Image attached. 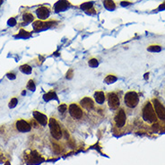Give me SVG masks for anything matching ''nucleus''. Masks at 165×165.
Segmentation results:
<instances>
[{"label":"nucleus","mask_w":165,"mask_h":165,"mask_svg":"<svg viewBox=\"0 0 165 165\" xmlns=\"http://www.w3.org/2000/svg\"><path fill=\"white\" fill-rule=\"evenodd\" d=\"M85 113L84 110L81 108L79 103L72 102L68 105V110H67V117L69 119H71L74 122H79L84 120L85 119Z\"/></svg>","instance_id":"4"},{"label":"nucleus","mask_w":165,"mask_h":165,"mask_svg":"<svg viewBox=\"0 0 165 165\" xmlns=\"http://www.w3.org/2000/svg\"><path fill=\"white\" fill-rule=\"evenodd\" d=\"M19 70L22 74H31L33 72V67L31 66H29L28 64H23L22 66L19 67Z\"/></svg>","instance_id":"19"},{"label":"nucleus","mask_w":165,"mask_h":165,"mask_svg":"<svg viewBox=\"0 0 165 165\" xmlns=\"http://www.w3.org/2000/svg\"><path fill=\"white\" fill-rule=\"evenodd\" d=\"M6 77L8 78V79H10V80H15V78H16V74L15 73V72H8V73L6 74Z\"/></svg>","instance_id":"25"},{"label":"nucleus","mask_w":165,"mask_h":165,"mask_svg":"<svg viewBox=\"0 0 165 165\" xmlns=\"http://www.w3.org/2000/svg\"><path fill=\"white\" fill-rule=\"evenodd\" d=\"M94 102L96 103V105L100 108H102L106 102H107V95L106 92L103 91H96L93 93V97H92Z\"/></svg>","instance_id":"10"},{"label":"nucleus","mask_w":165,"mask_h":165,"mask_svg":"<svg viewBox=\"0 0 165 165\" xmlns=\"http://www.w3.org/2000/svg\"><path fill=\"white\" fill-rule=\"evenodd\" d=\"M0 154H1V153H0Z\"/></svg>","instance_id":"29"},{"label":"nucleus","mask_w":165,"mask_h":165,"mask_svg":"<svg viewBox=\"0 0 165 165\" xmlns=\"http://www.w3.org/2000/svg\"><path fill=\"white\" fill-rule=\"evenodd\" d=\"M67 110H68V105L66 104V103H61L58 105L57 107V111L61 114V115H64L66 113H67Z\"/></svg>","instance_id":"21"},{"label":"nucleus","mask_w":165,"mask_h":165,"mask_svg":"<svg viewBox=\"0 0 165 165\" xmlns=\"http://www.w3.org/2000/svg\"><path fill=\"white\" fill-rule=\"evenodd\" d=\"M132 2L131 1H128V0H124V1H121L120 2V5L121 6H128L129 5H131Z\"/></svg>","instance_id":"27"},{"label":"nucleus","mask_w":165,"mask_h":165,"mask_svg":"<svg viewBox=\"0 0 165 165\" xmlns=\"http://www.w3.org/2000/svg\"><path fill=\"white\" fill-rule=\"evenodd\" d=\"M118 80V76L116 74H109L105 76L104 78V83L107 84H114L116 81Z\"/></svg>","instance_id":"18"},{"label":"nucleus","mask_w":165,"mask_h":165,"mask_svg":"<svg viewBox=\"0 0 165 165\" xmlns=\"http://www.w3.org/2000/svg\"><path fill=\"white\" fill-rule=\"evenodd\" d=\"M7 23H8V25H10V26H15V25L16 24V20L14 18V17H12V18H10L8 20Z\"/></svg>","instance_id":"26"},{"label":"nucleus","mask_w":165,"mask_h":165,"mask_svg":"<svg viewBox=\"0 0 165 165\" xmlns=\"http://www.w3.org/2000/svg\"><path fill=\"white\" fill-rule=\"evenodd\" d=\"M37 17L40 21H46L50 15V7L49 5H40L36 9Z\"/></svg>","instance_id":"12"},{"label":"nucleus","mask_w":165,"mask_h":165,"mask_svg":"<svg viewBox=\"0 0 165 165\" xmlns=\"http://www.w3.org/2000/svg\"><path fill=\"white\" fill-rule=\"evenodd\" d=\"M88 66L92 68H95L99 67V60L95 57H91L88 60Z\"/></svg>","instance_id":"22"},{"label":"nucleus","mask_w":165,"mask_h":165,"mask_svg":"<svg viewBox=\"0 0 165 165\" xmlns=\"http://www.w3.org/2000/svg\"><path fill=\"white\" fill-rule=\"evenodd\" d=\"M22 22H23V23H25V24H28V23H30V22H34V16H33V15L32 13H30V12H25V13H23V15H22Z\"/></svg>","instance_id":"17"},{"label":"nucleus","mask_w":165,"mask_h":165,"mask_svg":"<svg viewBox=\"0 0 165 165\" xmlns=\"http://www.w3.org/2000/svg\"><path fill=\"white\" fill-rule=\"evenodd\" d=\"M152 104L153 106L154 111L156 113L158 121L165 124V104L163 100L159 99L158 97H153L151 99Z\"/></svg>","instance_id":"7"},{"label":"nucleus","mask_w":165,"mask_h":165,"mask_svg":"<svg viewBox=\"0 0 165 165\" xmlns=\"http://www.w3.org/2000/svg\"><path fill=\"white\" fill-rule=\"evenodd\" d=\"M49 128L50 131V135L52 136V137L56 140H61L64 136V135H66V132H64L62 130V128L60 126V123L58 122V120L54 118L51 117L49 119Z\"/></svg>","instance_id":"6"},{"label":"nucleus","mask_w":165,"mask_h":165,"mask_svg":"<svg viewBox=\"0 0 165 165\" xmlns=\"http://www.w3.org/2000/svg\"><path fill=\"white\" fill-rule=\"evenodd\" d=\"M17 104H18V99H17L16 97H13V98L10 100L9 103H8V107H9L10 109H14V108L16 107Z\"/></svg>","instance_id":"24"},{"label":"nucleus","mask_w":165,"mask_h":165,"mask_svg":"<svg viewBox=\"0 0 165 165\" xmlns=\"http://www.w3.org/2000/svg\"><path fill=\"white\" fill-rule=\"evenodd\" d=\"M141 119L144 121V123L150 126H153L158 122V119L151 100H147L144 103L141 110Z\"/></svg>","instance_id":"2"},{"label":"nucleus","mask_w":165,"mask_h":165,"mask_svg":"<svg viewBox=\"0 0 165 165\" xmlns=\"http://www.w3.org/2000/svg\"><path fill=\"white\" fill-rule=\"evenodd\" d=\"M102 3L108 11H114L117 8V4L114 0H102Z\"/></svg>","instance_id":"16"},{"label":"nucleus","mask_w":165,"mask_h":165,"mask_svg":"<svg viewBox=\"0 0 165 165\" xmlns=\"http://www.w3.org/2000/svg\"><path fill=\"white\" fill-rule=\"evenodd\" d=\"M78 103L81 106V108L84 110L85 115H87V114H91V115L98 114V110L100 109V107H98L96 105V103L94 102L92 97H89V96L83 97L79 101Z\"/></svg>","instance_id":"5"},{"label":"nucleus","mask_w":165,"mask_h":165,"mask_svg":"<svg viewBox=\"0 0 165 165\" xmlns=\"http://www.w3.org/2000/svg\"><path fill=\"white\" fill-rule=\"evenodd\" d=\"M113 129L117 133L124 131L128 126V114L124 107H120L115 111L112 119Z\"/></svg>","instance_id":"1"},{"label":"nucleus","mask_w":165,"mask_h":165,"mask_svg":"<svg viewBox=\"0 0 165 165\" xmlns=\"http://www.w3.org/2000/svg\"><path fill=\"white\" fill-rule=\"evenodd\" d=\"M107 95V105L110 110H116L121 107V97L118 92H109Z\"/></svg>","instance_id":"8"},{"label":"nucleus","mask_w":165,"mask_h":165,"mask_svg":"<svg viewBox=\"0 0 165 165\" xmlns=\"http://www.w3.org/2000/svg\"><path fill=\"white\" fill-rule=\"evenodd\" d=\"M72 6L71 3L67 0H58L53 6L54 12L55 13H59V12H64L70 8Z\"/></svg>","instance_id":"14"},{"label":"nucleus","mask_w":165,"mask_h":165,"mask_svg":"<svg viewBox=\"0 0 165 165\" xmlns=\"http://www.w3.org/2000/svg\"><path fill=\"white\" fill-rule=\"evenodd\" d=\"M57 24V22L56 20H46V21H40L36 20L33 22V30L35 32L43 31L49 28H51Z\"/></svg>","instance_id":"9"},{"label":"nucleus","mask_w":165,"mask_h":165,"mask_svg":"<svg viewBox=\"0 0 165 165\" xmlns=\"http://www.w3.org/2000/svg\"><path fill=\"white\" fill-rule=\"evenodd\" d=\"M79 7L84 10L87 15H94L97 14V10L95 9L94 7V4L93 2L91 1V2H85V3H83L82 5H79Z\"/></svg>","instance_id":"15"},{"label":"nucleus","mask_w":165,"mask_h":165,"mask_svg":"<svg viewBox=\"0 0 165 165\" xmlns=\"http://www.w3.org/2000/svg\"><path fill=\"white\" fill-rule=\"evenodd\" d=\"M140 101V97L138 92L136 91H129L123 96L124 108L129 110H133L137 108Z\"/></svg>","instance_id":"3"},{"label":"nucleus","mask_w":165,"mask_h":165,"mask_svg":"<svg viewBox=\"0 0 165 165\" xmlns=\"http://www.w3.org/2000/svg\"><path fill=\"white\" fill-rule=\"evenodd\" d=\"M162 50H163V48H162V46L159 45V44H152V45H149V46L147 47V50H148L149 52H154V53H156V52L162 51Z\"/></svg>","instance_id":"20"},{"label":"nucleus","mask_w":165,"mask_h":165,"mask_svg":"<svg viewBox=\"0 0 165 165\" xmlns=\"http://www.w3.org/2000/svg\"><path fill=\"white\" fill-rule=\"evenodd\" d=\"M33 119L38 122L39 125L42 126V127H45L49 124V118L42 112L39 111V110H33Z\"/></svg>","instance_id":"13"},{"label":"nucleus","mask_w":165,"mask_h":165,"mask_svg":"<svg viewBox=\"0 0 165 165\" xmlns=\"http://www.w3.org/2000/svg\"><path fill=\"white\" fill-rule=\"evenodd\" d=\"M3 3H4V0H0V7L2 6V5H3Z\"/></svg>","instance_id":"28"},{"label":"nucleus","mask_w":165,"mask_h":165,"mask_svg":"<svg viewBox=\"0 0 165 165\" xmlns=\"http://www.w3.org/2000/svg\"><path fill=\"white\" fill-rule=\"evenodd\" d=\"M26 88H27L28 90L32 91V92H34V91H35V89H36V84H35V83H34V81H33V79H31V80L28 81V84H27V85H26Z\"/></svg>","instance_id":"23"},{"label":"nucleus","mask_w":165,"mask_h":165,"mask_svg":"<svg viewBox=\"0 0 165 165\" xmlns=\"http://www.w3.org/2000/svg\"><path fill=\"white\" fill-rule=\"evenodd\" d=\"M15 128L18 132L27 133V132H30L32 130V125H31L30 121H27V120L21 119H17L15 122Z\"/></svg>","instance_id":"11"}]
</instances>
